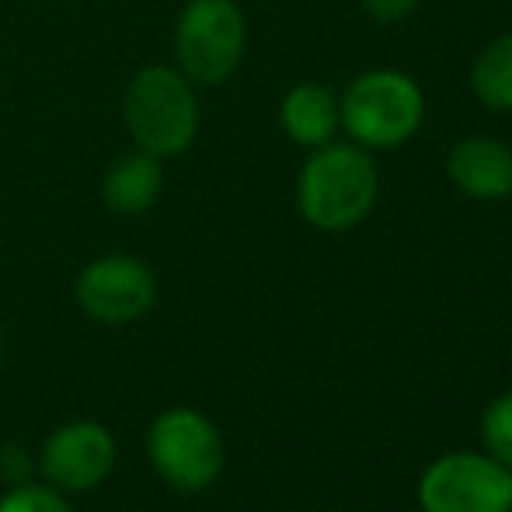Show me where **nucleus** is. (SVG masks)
<instances>
[{
	"label": "nucleus",
	"mask_w": 512,
	"mask_h": 512,
	"mask_svg": "<svg viewBox=\"0 0 512 512\" xmlns=\"http://www.w3.org/2000/svg\"><path fill=\"white\" fill-rule=\"evenodd\" d=\"M122 119L136 150L154 157H178L199 136L196 84L168 63H150L136 70L122 95Z\"/></svg>",
	"instance_id": "obj_2"
},
{
	"label": "nucleus",
	"mask_w": 512,
	"mask_h": 512,
	"mask_svg": "<svg viewBox=\"0 0 512 512\" xmlns=\"http://www.w3.org/2000/svg\"><path fill=\"white\" fill-rule=\"evenodd\" d=\"M422 512H512V471L488 453H446L418 481Z\"/></svg>",
	"instance_id": "obj_6"
},
{
	"label": "nucleus",
	"mask_w": 512,
	"mask_h": 512,
	"mask_svg": "<svg viewBox=\"0 0 512 512\" xmlns=\"http://www.w3.org/2000/svg\"><path fill=\"white\" fill-rule=\"evenodd\" d=\"M115 439L98 422H70L42 446V471L56 492H91L112 474Z\"/></svg>",
	"instance_id": "obj_8"
},
{
	"label": "nucleus",
	"mask_w": 512,
	"mask_h": 512,
	"mask_svg": "<svg viewBox=\"0 0 512 512\" xmlns=\"http://www.w3.org/2000/svg\"><path fill=\"white\" fill-rule=\"evenodd\" d=\"M425 115L422 88L401 70H370L356 77L338 102L345 133L363 150H394L418 133Z\"/></svg>",
	"instance_id": "obj_3"
},
{
	"label": "nucleus",
	"mask_w": 512,
	"mask_h": 512,
	"mask_svg": "<svg viewBox=\"0 0 512 512\" xmlns=\"http://www.w3.org/2000/svg\"><path fill=\"white\" fill-rule=\"evenodd\" d=\"M366 4V14L380 25H394V21L408 18L411 11L418 7V0H363Z\"/></svg>",
	"instance_id": "obj_15"
},
{
	"label": "nucleus",
	"mask_w": 512,
	"mask_h": 512,
	"mask_svg": "<svg viewBox=\"0 0 512 512\" xmlns=\"http://www.w3.org/2000/svg\"><path fill=\"white\" fill-rule=\"evenodd\" d=\"M0 512H74L70 502L56 488L42 485H18L0 499Z\"/></svg>",
	"instance_id": "obj_14"
},
{
	"label": "nucleus",
	"mask_w": 512,
	"mask_h": 512,
	"mask_svg": "<svg viewBox=\"0 0 512 512\" xmlns=\"http://www.w3.org/2000/svg\"><path fill=\"white\" fill-rule=\"evenodd\" d=\"M0 363H4V342H0Z\"/></svg>",
	"instance_id": "obj_16"
},
{
	"label": "nucleus",
	"mask_w": 512,
	"mask_h": 512,
	"mask_svg": "<svg viewBox=\"0 0 512 512\" xmlns=\"http://www.w3.org/2000/svg\"><path fill=\"white\" fill-rule=\"evenodd\" d=\"M164 192V168L161 157L147 154V150H133V154L115 157L105 168L102 178V199L112 213L119 216H140L157 206Z\"/></svg>",
	"instance_id": "obj_10"
},
{
	"label": "nucleus",
	"mask_w": 512,
	"mask_h": 512,
	"mask_svg": "<svg viewBox=\"0 0 512 512\" xmlns=\"http://www.w3.org/2000/svg\"><path fill=\"white\" fill-rule=\"evenodd\" d=\"M248 21L234 0H189L175 25L178 70L196 88H216L241 67Z\"/></svg>",
	"instance_id": "obj_4"
},
{
	"label": "nucleus",
	"mask_w": 512,
	"mask_h": 512,
	"mask_svg": "<svg viewBox=\"0 0 512 512\" xmlns=\"http://www.w3.org/2000/svg\"><path fill=\"white\" fill-rule=\"evenodd\" d=\"M471 88L488 108L512 112V32L492 39L471 67Z\"/></svg>",
	"instance_id": "obj_12"
},
{
	"label": "nucleus",
	"mask_w": 512,
	"mask_h": 512,
	"mask_svg": "<svg viewBox=\"0 0 512 512\" xmlns=\"http://www.w3.org/2000/svg\"><path fill=\"white\" fill-rule=\"evenodd\" d=\"M74 297L88 317L102 324L140 321L157 300V276L143 258L102 255L77 276Z\"/></svg>",
	"instance_id": "obj_7"
},
{
	"label": "nucleus",
	"mask_w": 512,
	"mask_h": 512,
	"mask_svg": "<svg viewBox=\"0 0 512 512\" xmlns=\"http://www.w3.org/2000/svg\"><path fill=\"white\" fill-rule=\"evenodd\" d=\"M150 464L178 492H203L223 471V439L206 415L168 408L154 418L147 436Z\"/></svg>",
	"instance_id": "obj_5"
},
{
	"label": "nucleus",
	"mask_w": 512,
	"mask_h": 512,
	"mask_svg": "<svg viewBox=\"0 0 512 512\" xmlns=\"http://www.w3.org/2000/svg\"><path fill=\"white\" fill-rule=\"evenodd\" d=\"M279 122H283L286 136L300 147H324V143H331L335 129L342 126L338 98L324 84H297V88L286 91L283 105H279Z\"/></svg>",
	"instance_id": "obj_11"
},
{
	"label": "nucleus",
	"mask_w": 512,
	"mask_h": 512,
	"mask_svg": "<svg viewBox=\"0 0 512 512\" xmlns=\"http://www.w3.org/2000/svg\"><path fill=\"white\" fill-rule=\"evenodd\" d=\"M481 443L488 457H495L502 467L512 471V394H502L481 415Z\"/></svg>",
	"instance_id": "obj_13"
},
{
	"label": "nucleus",
	"mask_w": 512,
	"mask_h": 512,
	"mask_svg": "<svg viewBox=\"0 0 512 512\" xmlns=\"http://www.w3.org/2000/svg\"><path fill=\"white\" fill-rule=\"evenodd\" d=\"M377 192V164L359 143H324L314 147L300 171L297 206L314 230L342 234L370 216Z\"/></svg>",
	"instance_id": "obj_1"
},
{
	"label": "nucleus",
	"mask_w": 512,
	"mask_h": 512,
	"mask_svg": "<svg viewBox=\"0 0 512 512\" xmlns=\"http://www.w3.org/2000/svg\"><path fill=\"white\" fill-rule=\"evenodd\" d=\"M446 175L464 196L495 203L512 196V147L495 136H471L450 150Z\"/></svg>",
	"instance_id": "obj_9"
}]
</instances>
